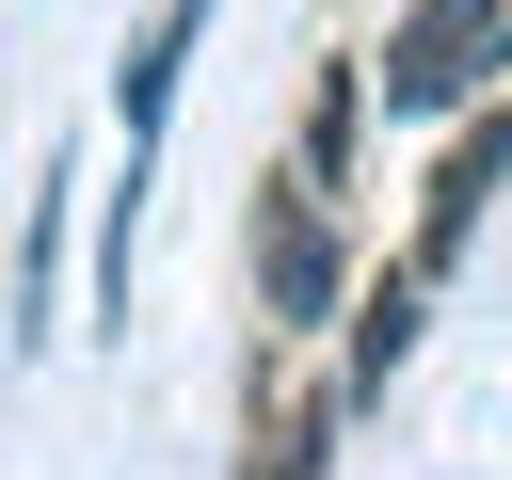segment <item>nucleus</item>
Returning <instances> with one entry per match:
<instances>
[{"label":"nucleus","instance_id":"nucleus-1","mask_svg":"<svg viewBox=\"0 0 512 480\" xmlns=\"http://www.w3.org/2000/svg\"><path fill=\"white\" fill-rule=\"evenodd\" d=\"M256 304H272V336L352 320V224H336L320 176H272V192H256Z\"/></svg>","mask_w":512,"mask_h":480},{"label":"nucleus","instance_id":"nucleus-2","mask_svg":"<svg viewBox=\"0 0 512 480\" xmlns=\"http://www.w3.org/2000/svg\"><path fill=\"white\" fill-rule=\"evenodd\" d=\"M496 64H512V0H416L368 80H384V112H464Z\"/></svg>","mask_w":512,"mask_h":480},{"label":"nucleus","instance_id":"nucleus-3","mask_svg":"<svg viewBox=\"0 0 512 480\" xmlns=\"http://www.w3.org/2000/svg\"><path fill=\"white\" fill-rule=\"evenodd\" d=\"M512 176V112H480L464 144H448V176H432V208H416V272H448L464 240H480V192Z\"/></svg>","mask_w":512,"mask_h":480},{"label":"nucleus","instance_id":"nucleus-4","mask_svg":"<svg viewBox=\"0 0 512 480\" xmlns=\"http://www.w3.org/2000/svg\"><path fill=\"white\" fill-rule=\"evenodd\" d=\"M192 32H208V0H160V32H144V48L112 64V112H128V176H144V144H160V96H176Z\"/></svg>","mask_w":512,"mask_h":480},{"label":"nucleus","instance_id":"nucleus-5","mask_svg":"<svg viewBox=\"0 0 512 480\" xmlns=\"http://www.w3.org/2000/svg\"><path fill=\"white\" fill-rule=\"evenodd\" d=\"M416 288H432V272L352 288V384H336V400H384V384H400V352H416Z\"/></svg>","mask_w":512,"mask_h":480},{"label":"nucleus","instance_id":"nucleus-6","mask_svg":"<svg viewBox=\"0 0 512 480\" xmlns=\"http://www.w3.org/2000/svg\"><path fill=\"white\" fill-rule=\"evenodd\" d=\"M320 432H336V400H288V416L240 448V480H320Z\"/></svg>","mask_w":512,"mask_h":480}]
</instances>
